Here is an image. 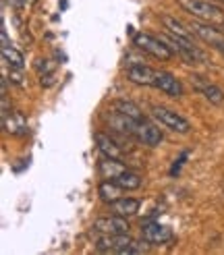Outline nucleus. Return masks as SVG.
<instances>
[{"label":"nucleus","instance_id":"nucleus-1","mask_svg":"<svg viewBox=\"0 0 224 255\" xmlns=\"http://www.w3.org/2000/svg\"><path fill=\"white\" fill-rule=\"evenodd\" d=\"M145 243L133 241L129 235H102L96 241V249L102 253H145Z\"/></svg>","mask_w":224,"mask_h":255},{"label":"nucleus","instance_id":"nucleus-2","mask_svg":"<svg viewBox=\"0 0 224 255\" xmlns=\"http://www.w3.org/2000/svg\"><path fill=\"white\" fill-rule=\"evenodd\" d=\"M179 6L193 15L199 21H206L212 25H224V12L218 4L210 2V0H177Z\"/></svg>","mask_w":224,"mask_h":255},{"label":"nucleus","instance_id":"nucleus-3","mask_svg":"<svg viewBox=\"0 0 224 255\" xmlns=\"http://www.w3.org/2000/svg\"><path fill=\"white\" fill-rule=\"evenodd\" d=\"M133 46H137L139 50H143L145 54L149 56H154V58H160V60H170L172 58V48L162 40V37H154V35H149V33H135L133 35Z\"/></svg>","mask_w":224,"mask_h":255},{"label":"nucleus","instance_id":"nucleus-4","mask_svg":"<svg viewBox=\"0 0 224 255\" xmlns=\"http://www.w3.org/2000/svg\"><path fill=\"white\" fill-rule=\"evenodd\" d=\"M152 117L166 129L174 131V133H181V135H187L191 131V125L185 117H181L179 112H174L170 108H164V106H154L152 108Z\"/></svg>","mask_w":224,"mask_h":255},{"label":"nucleus","instance_id":"nucleus-5","mask_svg":"<svg viewBox=\"0 0 224 255\" xmlns=\"http://www.w3.org/2000/svg\"><path fill=\"white\" fill-rule=\"evenodd\" d=\"M191 85L193 89L199 94V96H204L210 104H214V106H224V92L216 85V83H212L210 79L202 77V75H191Z\"/></svg>","mask_w":224,"mask_h":255},{"label":"nucleus","instance_id":"nucleus-6","mask_svg":"<svg viewBox=\"0 0 224 255\" xmlns=\"http://www.w3.org/2000/svg\"><path fill=\"white\" fill-rule=\"evenodd\" d=\"M94 231L102 233V235H129V222L124 216H102V218L94 220Z\"/></svg>","mask_w":224,"mask_h":255},{"label":"nucleus","instance_id":"nucleus-7","mask_svg":"<svg viewBox=\"0 0 224 255\" xmlns=\"http://www.w3.org/2000/svg\"><path fill=\"white\" fill-rule=\"evenodd\" d=\"M191 29L195 31L197 37H202V40L206 44H210L212 48H216V50H222L224 48V33L216 27V25H212V23H206V21H195L191 25Z\"/></svg>","mask_w":224,"mask_h":255},{"label":"nucleus","instance_id":"nucleus-8","mask_svg":"<svg viewBox=\"0 0 224 255\" xmlns=\"http://www.w3.org/2000/svg\"><path fill=\"white\" fill-rule=\"evenodd\" d=\"M154 87L160 89V92H164L170 98H183V94H185L183 83L174 77L172 73H168V71H156Z\"/></svg>","mask_w":224,"mask_h":255},{"label":"nucleus","instance_id":"nucleus-9","mask_svg":"<svg viewBox=\"0 0 224 255\" xmlns=\"http://www.w3.org/2000/svg\"><path fill=\"white\" fill-rule=\"evenodd\" d=\"M160 23L164 25L166 33L179 37V40H185V42H193V29L189 27V25H185L183 21H179L177 17L172 15H160Z\"/></svg>","mask_w":224,"mask_h":255},{"label":"nucleus","instance_id":"nucleus-10","mask_svg":"<svg viewBox=\"0 0 224 255\" xmlns=\"http://www.w3.org/2000/svg\"><path fill=\"white\" fill-rule=\"evenodd\" d=\"M127 79L131 83L137 85H149L154 87V79H156V71L147 65H141V62H131L127 69Z\"/></svg>","mask_w":224,"mask_h":255},{"label":"nucleus","instance_id":"nucleus-11","mask_svg":"<svg viewBox=\"0 0 224 255\" xmlns=\"http://www.w3.org/2000/svg\"><path fill=\"white\" fill-rule=\"evenodd\" d=\"M141 235L147 243H156V245H162V243H168L172 239V233L170 228L162 226L160 222H145L141 224Z\"/></svg>","mask_w":224,"mask_h":255},{"label":"nucleus","instance_id":"nucleus-12","mask_svg":"<svg viewBox=\"0 0 224 255\" xmlns=\"http://www.w3.org/2000/svg\"><path fill=\"white\" fill-rule=\"evenodd\" d=\"M135 139H139L141 143L149 145V147H156L162 143V131L158 129L156 125L147 123L145 119L137 123V131H135Z\"/></svg>","mask_w":224,"mask_h":255},{"label":"nucleus","instance_id":"nucleus-13","mask_svg":"<svg viewBox=\"0 0 224 255\" xmlns=\"http://www.w3.org/2000/svg\"><path fill=\"white\" fill-rule=\"evenodd\" d=\"M94 139H96V145H98V149H100V154H102V156L122 160V147H120L110 135H106V133H96Z\"/></svg>","mask_w":224,"mask_h":255},{"label":"nucleus","instance_id":"nucleus-14","mask_svg":"<svg viewBox=\"0 0 224 255\" xmlns=\"http://www.w3.org/2000/svg\"><path fill=\"white\" fill-rule=\"evenodd\" d=\"M122 191L124 189L118 183L112 181V178H106V181H102L98 185V195H100V199H102L104 203H108V206L122 197Z\"/></svg>","mask_w":224,"mask_h":255},{"label":"nucleus","instance_id":"nucleus-15","mask_svg":"<svg viewBox=\"0 0 224 255\" xmlns=\"http://www.w3.org/2000/svg\"><path fill=\"white\" fill-rule=\"evenodd\" d=\"M110 208H112V212H114V214L129 218V216H135L137 212H139L141 201L139 199H133V197H120L114 203H110Z\"/></svg>","mask_w":224,"mask_h":255},{"label":"nucleus","instance_id":"nucleus-16","mask_svg":"<svg viewBox=\"0 0 224 255\" xmlns=\"http://www.w3.org/2000/svg\"><path fill=\"white\" fill-rule=\"evenodd\" d=\"M98 170H100V174H102L104 178H114L122 172V170H127V166L120 162V160H116V158H108V156H104L102 158V162H100V166H98Z\"/></svg>","mask_w":224,"mask_h":255},{"label":"nucleus","instance_id":"nucleus-17","mask_svg":"<svg viewBox=\"0 0 224 255\" xmlns=\"http://www.w3.org/2000/svg\"><path fill=\"white\" fill-rule=\"evenodd\" d=\"M2 127H4V131L10 133V135H23L25 131H27V123H25V117L21 112H15V114H10V117H4L2 119Z\"/></svg>","mask_w":224,"mask_h":255},{"label":"nucleus","instance_id":"nucleus-18","mask_svg":"<svg viewBox=\"0 0 224 255\" xmlns=\"http://www.w3.org/2000/svg\"><path fill=\"white\" fill-rule=\"evenodd\" d=\"M114 183H118L122 189H127V191H135V189L141 187V176L127 168V170H122V172L114 178Z\"/></svg>","mask_w":224,"mask_h":255},{"label":"nucleus","instance_id":"nucleus-19","mask_svg":"<svg viewBox=\"0 0 224 255\" xmlns=\"http://www.w3.org/2000/svg\"><path fill=\"white\" fill-rule=\"evenodd\" d=\"M2 60H4V65L10 67V69H23L25 67V56L12 46L2 48Z\"/></svg>","mask_w":224,"mask_h":255},{"label":"nucleus","instance_id":"nucleus-20","mask_svg":"<svg viewBox=\"0 0 224 255\" xmlns=\"http://www.w3.org/2000/svg\"><path fill=\"white\" fill-rule=\"evenodd\" d=\"M114 110L127 114V117H131V119H135V121H143V119H145L143 114H141V110H139V106L133 104V102H129V100H116V102H114Z\"/></svg>","mask_w":224,"mask_h":255},{"label":"nucleus","instance_id":"nucleus-21","mask_svg":"<svg viewBox=\"0 0 224 255\" xmlns=\"http://www.w3.org/2000/svg\"><path fill=\"white\" fill-rule=\"evenodd\" d=\"M19 71H21V69H10V81H12V83H17V85L21 83V75H19Z\"/></svg>","mask_w":224,"mask_h":255},{"label":"nucleus","instance_id":"nucleus-22","mask_svg":"<svg viewBox=\"0 0 224 255\" xmlns=\"http://www.w3.org/2000/svg\"><path fill=\"white\" fill-rule=\"evenodd\" d=\"M0 35H2V48H4V46H10V42H8V33H6V29H2V33H0Z\"/></svg>","mask_w":224,"mask_h":255},{"label":"nucleus","instance_id":"nucleus-23","mask_svg":"<svg viewBox=\"0 0 224 255\" xmlns=\"http://www.w3.org/2000/svg\"><path fill=\"white\" fill-rule=\"evenodd\" d=\"M214 2H224V0H214Z\"/></svg>","mask_w":224,"mask_h":255},{"label":"nucleus","instance_id":"nucleus-24","mask_svg":"<svg viewBox=\"0 0 224 255\" xmlns=\"http://www.w3.org/2000/svg\"><path fill=\"white\" fill-rule=\"evenodd\" d=\"M220 52H222V54H224V48H222V50H220Z\"/></svg>","mask_w":224,"mask_h":255},{"label":"nucleus","instance_id":"nucleus-25","mask_svg":"<svg viewBox=\"0 0 224 255\" xmlns=\"http://www.w3.org/2000/svg\"><path fill=\"white\" fill-rule=\"evenodd\" d=\"M222 27H224V25H222Z\"/></svg>","mask_w":224,"mask_h":255}]
</instances>
